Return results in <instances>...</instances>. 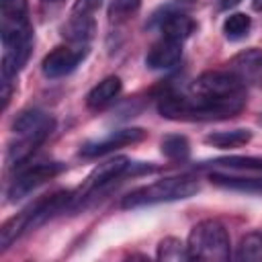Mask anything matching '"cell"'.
<instances>
[{
  "mask_svg": "<svg viewBox=\"0 0 262 262\" xmlns=\"http://www.w3.org/2000/svg\"><path fill=\"white\" fill-rule=\"evenodd\" d=\"M246 104L244 92L231 96H178L166 94L158 102L162 117L172 121H221L242 113Z\"/></svg>",
  "mask_w": 262,
  "mask_h": 262,
  "instance_id": "obj_1",
  "label": "cell"
},
{
  "mask_svg": "<svg viewBox=\"0 0 262 262\" xmlns=\"http://www.w3.org/2000/svg\"><path fill=\"white\" fill-rule=\"evenodd\" d=\"M70 203H74V192L70 190H57L53 194H45L37 199L33 205H29L25 211L18 215L10 217L2 227H0V250H8L25 231H31L57 213H61Z\"/></svg>",
  "mask_w": 262,
  "mask_h": 262,
  "instance_id": "obj_2",
  "label": "cell"
},
{
  "mask_svg": "<svg viewBox=\"0 0 262 262\" xmlns=\"http://www.w3.org/2000/svg\"><path fill=\"white\" fill-rule=\"evenodd\" d=\"M199 188L201 186H199V180L194 176H188V174L170 176V178H162V180H156L147 186L131 190L123 199L121 207L123 209H137V207H149V205H158V203L182 201V199L196 194Z\"/></svg>",
  "mask_w": 262,
  "mask_h": 262,
  "instance_id": "obj_3",
  "label": "cell"
},
{
  "mask_svg": "<svg viewBox=\"0 0 262 262\" xmlns=\"http://www.w3.org/2000/svg\"><path fill=\"white\" fill-rule=\"evenodd\" d=\"M229 233L217 219H205L196 223L186 239L190 260H229Z\"/></svg>",
  "mask_w": 262,
  "mask_h": 262,
  "instance_id": "obj_4",
  "label": "cell"
},
{
  "mask_svg": "<svg viewBox=\"0 0 262 262\" xmlns=\"http://www.w3.org/2000/svg\"><path fill=\"white\" fill-rule=\"evenodd\" d=\"M59 172H63V164L59 162H41L35 164L31 168H25L20 174L14 176V180L8 186V201L16 203L20 199H25L27 194H31L35 188H39L41 184H45L47 180L55 178Z\"/></svg>",
  "mask_w": 262,
  "mask_h": 262,
  "instance_id": "obj_5",
  "label": "cell"
},
{
  "mask_svg": "<svg viewBox=\"0 0 262 262\" xmlns=\"http://www.w3.org/2000/svg\"><path fill=\"white\" fill-rule=\"evenodd\" d=\"M244 82L231 70L205 72L192 82V92L199 96H231L244 92Z\"/></svg>",
  "mask_w": 262,
  "mask_h": 262,
  "instance_id": "obj_6",
  "label": "cell"
},
{
  "mask_svg": "<svg viewBox=\"0 0 262 262\" xmlns=\"http://www.w3.org/2000/svg\"><path fill=\"white\" fill-rule=\"evenodd\" d=\"M131 166H133V164H131L129 158H125V156H117V158H113V160H106V162L98 164V166L88 174V178H86L84 184L80 186L78 194H74V201L86 199L88 194H94L98 188H102V186H106L108 182H113V180H117L119 176H123Z\"/></svg>",
  "mask_w": 262,
  "mask_h": 262,
  "instance_id": "obj_7",
  "label": "cell"
},
{
  "mask_svg": "<svg viewBox=\"0 0 262 262\" xmlns=\"http://www.w3.org/2000/svg\"><path fill=\"white\" fill-rule=\"evenodd\" d=\"M145 137V131L141 127H127V129H119V131H113L111 135L102 137V139H96V141H86L82 147H80V156L82 158H98V156H104V154H111L119 147H125V145H133L137 141H141Z\"/></svg>",
  "mask_w": 262,
  "mask_h": 262,
  "instance_id": "obj_8",
  "label": "cell"
},
{
  "mask_svg": "<svg viewBox=\"0 0 262 262\" xmlns=\"http://www.w3.org/2000/svg\"><path fill=\"white\" fill-rule=\"evenodd\" d=\"M84 57L86 47H55L43 57L41 70L47 78H63L72 74Z\"/></svg>",
  "mask_w": 262,
  "mask_h": 262,
  "instance_id": "obj_9",
  "label": "cell"
},
{
  "mask_svg": "<svg viewBox=\"0 0 262 262\" xmlns=\"http://www.w3.org/2000/svg\"><path fill=\"white\" fill-rule=\"evenodd\" d=\"M182 57V43L162 37L158 43L151 45V49L145 55V66L149 70H168L174 68Z\"/></svg>",
  "mask_w": 262,
  "mask_h": 262,
  "instance_id": "obj_10",
  "label": "cell"
},
{
  "mask_svg": "<svg viewBox=\"0 0 262 262\" xmlns=\"http://www.w3.org/2000/svg\"><path fill=\"white\" fill-rule=\"evenodd\" d=\"M53 129H41L29 135H18V139L8 147V164L10 166H20L25 160L31 158V154L51 135Z\"/></svg>",
  "mask_w": 262,
  "mask_h": 262,
  "instance_id": "obj_11",
  "label": "cell"
},
{
  "mask_svg": "<svg viewBox=\"0 0 262 262\" xmlns=\"http://www.w3.org/2000/svg\"><path fill=\"white\" fill-rule=\"evenodd\" d=\"M229 70L239 76L242 82L246 80H262V51L248 49L239 55H235L229 61Z\"/></svg>",
  "mask_w": 262,
  "mask_h": 262,
  "instance_id": "obj_12",
  "label": "cell"
},
{
  "mask_svg": "<svg viewBox=\"0 0 262 262\" xmlns=\"http://www.w3.org/2000/svg\"><path fill=\"white\" fill-rule=\"evenodd\" d=\"M53 127H55L53 119L39 108H27L18 113L12 123V129L16 135H29V133H35L41 129H53Z\"/></svg>",
  "mask_w": 262,
  "mask_h": 262,
  "instance_id": "obj_13",
  "label": "cell"
},
{
  "mask_svg": "<svg viewBox=\"0 0 262 262\" xmlns=\"http://www.w3.org/2000/svg\"><path fill=\"white\" fill-rule=\"evenodd\" d=\"M121 92V80L117 76H108L104 78L102 82H98L86 96V104L88 108L92 111H98V108H104L106 104H111Z\"/></svg>",
  "mask_w": 262,
  "mask_h": 262,
  "instance_id": "obj_14",
  "label": "cell"
},
{
  "mask_svg": "<svg viewBox=\"0 0 262 262\" xmlns=\"http://www.w3.org/2000/svg\"><path fill=\"white\" fill-rule=\"evenodd\" d=\"M194 29V23L188 14L184 12H164V18H162V37H168V39H174V41H184Z\"/></svg>",
  "mask_w": 262,
  "mask_h": 262,
  "instance_id": "obj_15",
  "label": "cell"
},
{
  "mask_svg": "<svg viewBox=\"0 0 262 262\" xmlns=\"http://www.w3.org/2000/svg\"><path fill=\"white\" fill-rule=\"evenodd\" d=\"M252 139L250 129H229V131H213L205 137V143L219 147V149H233L242 147Z\"/></svg>",
  "mask_w": 262,
  "mask_h": 262,
  "instance_id": "obj_16",
  "label": "cell"
},
{
  "mask_svg": "<svg viewBox=\"0 0 262 262\" xmlns=\"http://www.w3.org/2000/svg\"><path fill=\"white\" fill-rule=\"evenodd\" d=\"M211 182L223 188L242 190V192H256L262 194V178H242V176H229V174H211Z\"/></svg>",
  "mask_w": 262,
  "mask_h": 262,
  "instance_id": "obj_17",
  "label": "cell"
},
{
  "mask_svg": "<svg viewBox=\"0 0 262 262\" xmlns=\"http://www.w3.org/2000/svg\"><path fill=\"white\" fill-rule=\"evenodd\" d=\"M63 37L74 43H86L94 35V18L92 16H70L68 25L61 29Z\"/></svg>",
  "mask_w": 262,
  "mask_h": 262,
  "instance_id": "obj_18",
  "label": "cell"
},
{
  "mask_svg": "<svg viewBox=\"0 0 262 262\" xmlns=\"http://www.w3.org/2000/svg\"><path fill=\"white\" fill-rule=\"evenodd\" d=\"M235 258L242 262H262V233L260 231L246 233L237 244Z\"/></svg>",
  "mask_w": 262,
  "mask_h": 262,
  "instance_id": "obj_19",
  "label": "cell"
},
{
  "mask_svg": "<svg viewBox=\"0 0 262 262\" xmlns=\"http://www.w3.org/2000/svg\"><path fill=\"white\" fill-rule=\"evenodd\" d=\"M160 147H162V154L172 162H184L190 156V145L184 135H166Z\"/></svg>",
  "mask_w": 262,
  "mask_h": 262,
  "instance_id": "obj_20",
  "label": "cell"
},
{
  "mask_svg": "<svg viewBox=\"0 0 262 262\" xmlns=\"http://www.w3.org/2000/svg\"><path fill=\"white\" fill-rule=\"evenodd\" d=\"M158 260L180 262V260H190V254L186 244H182L178 237H164L158 246Z\"/></svg>",
  "mask_w": 262,
  "mask_h": 262,
  "instance_id": "obj_21",
  "label": "cell"
},
{
  "mask_svg": "<svg viewBox=\"0 0 262 262\" xmlns=\"http://www.w3.org/2000/svg\"><path fill=\"white\" fill-rule=\"evenodd\" d=\"M199 166L201 168L217 166V168H235V170H262V160L250 158V156H231V158H217L211 162H203Z\"/></svg>",
  "mask_w": 262,
  "mask_h": 262,
  "instance_id": "obj_22",
  "label": "cell"
},
{
  "mask_svg": "<svg viewBox=\"0 0 262 262\" xmlns=\"http://www.w3.org/2000/svg\"><path fill=\"white\" fill-rule=\"evenodd\" d=\"M250 27H252V18L244 12H233L223 20V33L231 41L244 39L250 33Z\"/></svg>",
  "mask_w": 262,
  "mask_h": 262,
  "instance_id": "obj_23",
  "label": "cell"
},
{
  "mask_svg": "<svg viewBox=\"0 0 262 262\" xmlns=\"http://www.w3.org/2000/svg\"><path fill=\"white\" fill-rule=\"evenodd\" d=\"M141 6V0H113L108 6V18L115 23L131 18Z\"/></svg>",
  "mask_w": 262,
  "mask_h": 262,
  "instance_id": "obj_24",
  "label": "cell"
},
{
  "mask_svg": "<svg viewBox=\"0 0 262 262\" xmlns=\"http://www.w3.org/2000/svg\"><path fill=\"white\" fill-rule=\"evenodd\" d=\"M0 18H29L27 0H0Z\"/></svg>",
  "mask_w": 262,
  "mask_h": 262,
  "instance_id": "obj_25",
  "label": "cell"
},
{
  "mask_svg": "<svg viewBox=\"0 0 262 262\" xmlns=\"http://www.w3.org/2000/svg\"><path fill=\"white\" fill-rule=\"evenodd\" d=\"M102 6V0H76L72 6V16H92Z\"/></svg>",
  "mask_w": 262,
  "mask_h": 262,
  "instance_id": "obj_26",
  "label": "cell"
},
{
  "mask_svg": "<svg viewBox=\"0 0 262 262\" xmlns=\"http://www.w3.org/2000/svg\"><path fill=\"white\" fill-rule=\"evenodd\" d=\"M242 0H217V6L221 8V10H227V8H233V6H237Z\"/></svg>",
  "mask_w": 262,
  "mask_h": 262,
  "instance_id": "obj_27",
  "label": "cell"
},
{
  "mask_svg": "<svg viewBox=\"0 0 262 262\" xmlns=\"http://www.w3.org/2000/svg\"><path fill=\"white\" fill-rule=\"evenodd\" d=\"M43 4H49V6H59L63 0H41Z\"/></svg>",
  "mask_w": 262,
  "mask_h": 262,
  "instance_id": "obj_28",
  "label": "cell"
},
{
  "mask_svg": "<svg viewBox=\"0 0 262 262\" xmlns=\"http://www.w3.org/2000/svg\"><path fill=\"white\" fill-rule=\"evenodd\" d=\"M254 8L256 10H262V0H254Z\"/></svg>",
  "mask_w": 262,
  "mask_h": 262,
  "instance_id": "obj_29",
  "label": "cell"
}]
</instances>
